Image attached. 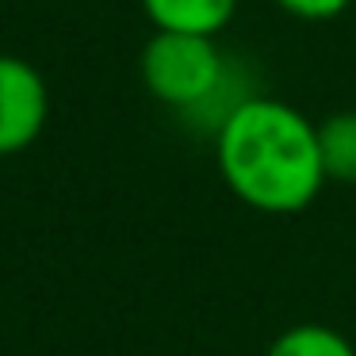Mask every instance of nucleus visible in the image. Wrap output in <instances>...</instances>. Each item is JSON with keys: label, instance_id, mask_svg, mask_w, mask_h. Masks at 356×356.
<instances>
[{"label": "nucleus", "instance_id": "1", "mask_svg": "<svg viewBox=\"0 0 356 356\" xmlns=\"http://www.w3.org/2000/svg\"><path fill=\"white\" fill-rule=\"evenodd\" d=\"M211 138L222 184L261 215H299L325 188L318 123L276 96H249Z\"/></svg>", "mask_w": 356, "mask_h": 356}, {"label": "nucleus", "instance_id": "2", "mask_svg": "<svg viewBox=\"0 0 356 356\" xmlns=\"http://www.w3.org/2000/svg\"><path fill=\"white\" fill-rule=\"evenodd\" d=\"M234 70L238 65L218 50L215 35L154 31L138 58L142 85L180 119H192L207 100H215Z\"/></svg>", "mask_w": 356, "mask_h": 356}, {"label": "nucleus", "instance_id": "3", "mask_svg": "<svg viewBox=\"0 0 356 356\" xmlns=\"http://www.w3.org/2000/svg\"><path fill=\"white\" fill-rule=\"evenodd\" d=\"M50 123V88L27 58L0 54V157L39 142Z\"/></svg>", "mask_w": 356, "mask_h": 356}, {"label": "nucleus", "instance_id": "4", "mask_svg": "<svg viewBox=\"0 0 356 356\" xmlns=\"http://www.w3.org/2000/svg\"><path fill=\"white\" fill-rule=\"evenodd\" d=\"M154 31L218 35L238 12V0H142Z\"/></svg>", "mask_w": 356, "mask_h": 356}, {"label": "nucleus", "instance_id": "5", "mask_svg": "<svg viewBox=\"0 0 356 356\" xmlns=\"http://www.w3.org/2000/svg\"><path fill=\"white\" fill-rule=\"evenodd\" d=\"M318 149H322L325 180L337 184H356V111H337V115L318 123Z\"/></svg>", "mask_w": 356, "mask_h": 356}, {"label": "nucleus", "instance_id": "6", "mask_svg": "<svg viewBox=\"0 0 356 356\" xmlns=\"http://www.w3.org/2000/svg\"><path fill=\"white\" fill-rule=\"evenodd\" d=\"M264 356H356V348L348 345L345 333L330 330V325L302 322L280 333Z\"/></svg>", "mask_w": 356, "mask_h": 356}, {"label": "nucleus", "instance_id": "7", "mask_svg": "<svg viewBox=\"0 0 356 356\" xmlns=\"http://www.w3.org/2000/svg\"><path fill=\"white\" fill-rule=\"evenodd\" d=\"M280 12L295 19H307V24H325V19H337L341 12H348L353 0H272Z\"/></svg>", "mask_w": 356, "mask_h": 356}]
</instances>
